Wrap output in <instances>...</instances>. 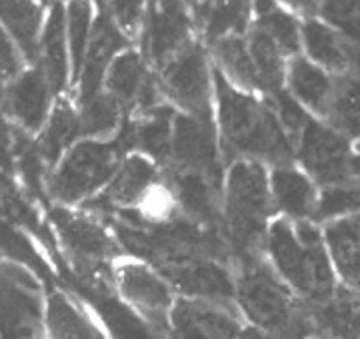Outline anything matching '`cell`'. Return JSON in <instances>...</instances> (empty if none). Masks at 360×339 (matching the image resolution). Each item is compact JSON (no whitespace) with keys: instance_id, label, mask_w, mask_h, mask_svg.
<instances>
[{"instance_id":"40","label":"cell","mask_w":360,"mask_h":339,"mask_svg":"<svg viewBox=\"0 0 360 339\" xmlns=\"http://www.w3.org/2000/svg\"><path fill=\"white\" fill-rule=\"evenodd\" d=\"M284 6L290 8L302 18H316L319 8H321V0H283Z\"/></svg>"},{"instance_id":"16","label":"cell","mask_w":360,"mask_h":339,"mask_svg":"<svg viewBox=\"0 0 360 339\" xmlns=\"http://www.w3.org/2000/svg\"><path fill=\"white\" fill-rule=\"evenodd\" d=\"M160 169H162V179L176 201L180 215L205 227L220 229L224 181L198 171L174 169V167H160Z\"/></svg>"},{"instance_id":"12","label":"cell","mask_w":360,"mask_h":339,"mask_svg":"<svg viewBox=\"0 0 360 339\" xmlns=\"http://www.w3.org/2000/svg\"><path fill=\"white\" fill-rule=\"evenodd\" d=\"M179 297L220 303L236 309V271L232 261L194 255L158 269ZM238 312V309H236Z\"/></svg>"},{"instance_id":"22","label":"cell","mask_w":360,"mask_h":339,"mask_svg":"<svg viewBox=\"0 0 360 339\" xmlns=\"http://www.w3.org/2000/svg\"><path fill=\"white\" fill-rule=\"evenodd\" d=\"M270 193L276 213L290 221H314L321 187L296 165L270 169Z\"/></svg>"},{"instance_id":"11","label":"cell","mask_w":360,"mask_h":339,"mask_svg":"<svg viewBox=\"0 0 360 339\" xmlns=\"http://www.w3.org/2000/svg\"><path fill=\"white\" fill-rule=\"evenodd\" d=\"M193 18L186 0H146L141 25V52L148 65L162 68L193 42Z\"/></svg>"},{"instance_id":"44","label":"cell","mask_w":360,"mask_h":339,"mask_svg":"<svg viewBox=\"0 0 360 339\" xmlns=\"http://www.w3.org/2000/svg\"><path fill=\"white\" fill-rule=\"evenodd\" d=\"M90 2H94V4H98V6H101V8H104V6H106V2H108V0H90Z\"/></svg>"},{"instance_id":"41","label":"cell","mask_w":360,"mask_h":339,"mask_svg":"<svg viewBox=\"0 0 360 339\" xmlns=\"http://www.w3.org/2000/svg\"><path fill=\"white\" fill-rule=\"evenodd\" d=\"M191 14H193V20L198 25V28H202L210 13V6H212V0H186Z\"/></svg>"},{"instance_id":"48","label":"cell","mask_w":360,"mask_h":339,"mask_svg":"<svg viewBox=\"0 0 360 339\" xmlns=\"http://www.w3.org/2000/svg\"><path fill=\"white\" fill-rule=\"evenodd\" d=\"M39 339H44V338H39Z\"/></svg>"},{"instance_id":"13","label":"cell","mask_w":360,"mask_h":339,"mask_svg":"<svg viewBox=\"0 0 360 339\" xmlns=\"http://www.w3.org/2000/svg\"><path fill=\"white\" fill-rule=\"evenodd\" d=\"M167 167L206 173L224 181V159L220 149L217 118L176 113Z\"/></svg>"},{"instance_id":"47","label":"cell","mask_w":360,"mask_h":339,"mask_svg":"<svg viewBox=\"0 0 360 339\" xmlns=\"http://www.w3.org/2000/svg\"><path fill=\"white\" fill-rule=\"evenodd\" d=\"M356 149H360V139H359V143H356Z\"/></svg>"},{"instance_id":"20","label":"cell","mask_w":360,"mask_h":339,"mask_svg":"<svg viewBox=\"0 0 360 339\" xmlns=\"http://www.w3.org/2000/svg\"><path fill=\"white\" fill-rule=\"evenodd\" d=\"M44 339H106L103 327L75 293L49 287L42 307Z\"/></svg>"},{"instance_id":"33","label":"cell","mask_w":360,"mask_h":339,"mask_svg":"<svg viewBox=\"0 0 360 339\" xmlns=\"http://www.w3.org/2000/svg\"><path fill=\"white\" fill-rule=\"evenodd\" d=\"M246 42H248V51H250V56H252L255 66H257L262 92L269 97V94L283 91L284 82H286V68H288L290 58H286L284 52L264 32H260L252 25L248 30Z\"/></svg>"},{"instance_id":"36","label":"cell","mask_w":360,"mask_h":339,"mask_svg":"<svg viewBox=\"0 0 360 339\" xmlns=\"http://www.w3.org/2000/svg\"><path fill=\"white\" fill-rule=\"evenodd\" d=\"M352 213H360V185L350 179V181L321 187L314 221L324 225Z\"/></svg>"},{"instance_id":"6","label":"cell","mask_w":360,"mask_h":339,"mask_svg":"<svg viewBox=\"0 0 360 339\" xmlns=\"http://www.w3.org/2000/svg\"><path fill=\"white\" fill-rule=\"evenodd\" d=\"M129 155L120 137L112 141L80 139L49 175V195L63 207H78L101 195Z\"/></svg>"},{"instance_id":"29","label":"cell","mask_w":360,"mask_h":339,"mask_svg":"<svg viewBox=\"0 0 360 339\" xmlns=\"http://www.w3.org/2000/svg\"><path fill=\"white\" fill-rule=\"evenodd\" d=\"M210 49H212L217 68L232 87L250 92V94L258 91L262 92L257 66H255V61L250 56L248 42H246L245 37H238V35L222 37V39L210 42Z\"/></svg>"},{"instance_id":"45","label":"cell","mask_w":360,"mask_h":339,"mask_svg":"<svg viewBox=\"0 0 360 339\" xmlns=\"http://www.w3.org/2000/svg\"><path fill=\"white\" fill-rule=\"evenodd\" d=\"M309 339H328V338H324V335H321V333H312Z\"/></svg>"},{"instance_id":"1","label":"cell","mask_w":360,"mask_h":339,"mask_svg":"<svg viewBox=\"0 0 360 339\" xmlns=\"http://www.w3.org/2000/svg\"><path fill=\"white\" fill-rule=\"evenodd\" d=\"M212 77L222 159L229 165L240 159H250L270 165V169L295 165V143L270 104L232 87L217 66L212 68Z\"/></svg>"},{"instance_id":"18","label":"cell","mask_w":360,"mask_h":339,"mask_svg":"<svg viewBox=\"0 0 360 339\" xmlns=\"http://www.w3.org/2000/svg\"><path fill=\"white\" fill-rule=\"evenodd\" d=\"M176 113L179 111L172 104L160 103L142 113L130 115V121L124 123L118 137L129 153H141L155 161L156 165L167 167Z\"/></svg>"},{"instance_id":"38","label":"cell","mask_w":360,"mask_h":339,"mask_svg":"<svg viewBox=\"0 0 360 339\" xmlns=\"http://www.w3.org/2000/svg\"><path fill=\"white\" fill-rule=\"evenodd\" d=\"M25 54L14 39L0 26V82L11 85L14 78L25 73Z\"/></svg>"},{"instance_id":"35","label":"cell","mask_w":360,"mask_h":339,"mask_svg":"<svg viewBox=\"0 0 360 339\" xmlns=\"http://www.w3.org/2000/svg\"><path fill=\"white\" fill-rule=\"evenodd\" d=\"M94 23H96L94 20V2H90V0H68V4H66V35H68L72 82H78V77H80Z\"/></svg>"},{"instance_id":"14","label":"cell","mask_w":360,"mask_h":339,"mask_svg":"<svg viewBox=\"0 0 360 339\" xmlns=\"http://www.w3.org/2000/svg\"><path fill=\"white\" fill-rule=\"evenodd\" d=\"M162 181V169L141 153H129L122 159L115 177L104 187L101 195L90 199L80 207L101 211L103 217H112L118 213H134L144 205L156 187Z\"/></svg>"},{"instance_id":"46","label":"cell","mask_w":360,"mask_h":339,"mask_svg":"<svg viewBox=\"0 0 360 339\" xmlns=\"http://www.w3.org/2000/svg\"><path fill=\"white\" fill-rule=\"evenodd\" d=\"M40 2H42V4H46V2H52V0H40Z\"/></svg>"},{"instance_id":"37","label":"cell","mask_w":360,"mask_h":339,"mask_svg":"<svg viewBox=\"0 0 360 339\" xmlns=\"http://www.w3.org/2000/svg\"><path fill=\"white\" fill-rule=\"evenodd\" d=\"M316 18L360 44V0H321Z\"/></svg>"},{"instance_id":"27","label":"cell","mask_w":360,"mask_h":339,"mask_svg":"<svg viewBox=\"0 0 360 339\" xmlns=\"http://www.w3.org/2000/svg\"><path fill=\"white\" fill-rule=\"evenodd\" d=\"M77 141H80L78 109L68 99H60L54 103L51 117L34 141V149L44 169H54Z\"/></svg>"},{"instance_id":"30","label":"cell","mask_w":360,"mask_h":339,"mask_svg":"<svg viewBox=\"0 0 360 339\" xmlns=\"http://www.w3.org/2000/svg\"><path fill=\"white\" fill-rule=\"evenodd\" d=\"M252 26L264 32L286 58L300 54L302 49V23L295 14L283 8L276 0H255Z\"/></svg>"},{"instance_id":"15","label":"cell","mask_w":360,"mask_h":339,"mask_svg":"<svg viewBox=\"0 0 360 339\" xmlns=\"http://www.w3.org/2000/svg\"><path fill=\"white\" fill-rule=\"evenodd\" d=\"M245 321L234 307L179 297L170 315L172 339H240Z\"/></svg>"},{"instance_id":"2","label":"cell","mask_w":360,"mask_h":339,"mask_svg":"<svg viewBox=\"0 0 360 339\" xmlns=\"http://www.w3.org/2000/svg\"><path fill=\"white\" fill-rule=\"evenodd\" d=\"M236 309L246 326L274 339H309L316 333L310 307L272 269L264 253L234 261Z\"/></svg>"},{"instance_id":"24","label":"cell","mask_w":360,"mask_h":339,"mask_svg":"<svg viewBox=\"0 0 360 339\" xmlns=\"http://www.w3.org/2000/svg\"><path fill=\"white\" fill-rule=\"evenodd\" d=\"M316 333L328 339H360V291L340 285L310 307Z\"/></svg>"},{"instance_id":"9","label":"cell","mask_w":360,"mask_h":339,"mask_svg":"<svg viewBox=\"0 0 360 339\" xmlns=\"http://www.w3.org/2000/svg\"><path fill=\"white\" fill-rule=\"evenodd\" d=\"M296 163L319 187L350 181L356 144L321 118H310L295 143Z\"/></svg>"},{"instance_id":"23","label":"cell","mask_w":360,"mask_h":339,"mask_svg":"<svg viewBox=\"0 0 360 339\" xmlns=\"http://www.w3.org/2000/svg\"><path fill=\"white\" fill-rule=\"evenodd\" d=\"M37 61L51 85L52 92L60 94L66 89V80L70 73V51L66 35V8L58 0L52 2L51 13L42 26Z\"/></svg>"},{"instance_id":"5","label":"cell","mask_w":360,"mask_h":339,"mask_svg":"<svg viewBox=\"0 0 360 339\" xmlns=\"http://www.w3.org/2000/svg\"><path fill=\"white\" fill-rule=\"evenodd\" d=\"M51 221L77 281H112V265L124 253L115 231L89 209H52Z\"/></svg>"},{"instance_id":"28","label":"cell","mask_w":360,"mask_h":339,"mask_svg":"<svg viewBox=\"0 0 360 339\" xmlns=\"http://www.w3.org/2000/svg\"><path fill=\"white\" fill-rule=\"evenodd\" d=\"M0 26L13 37L25 58L37 61L44 26L39 0H0Z\"/></svg>"},{"instance_id":"19","label":"cell","mask_w":360,"mask_h":339,"mask_svg":"<svg viewBox=\"0 0 360 339\" xmlns=\"http://www.w3.org/2000/svg\"><path fill=\"white\" fill-rule=\"evenodd\" d=\"M129 39L116 26L108 11H104L92 28L89 51L84 56V65L78 77V103H86L96 97L104 87V77L116 56L127 51Z\"/></svg>"},{"instance_id":"42","label":"cell","mask_w":360,"mask_h":339,"mask_svg":"<svg viewBox=\"0 0 360 339\" xmlns=\"http://www.w3.org/2000/svg\"><path fill=\"white\" fill-rule=\"evenodd\" d=\"M350 179L360 185V149L354 151V156H352V165H350Z\"/></svg>"},{"instance_id":"43","label":"cell","mask_w":360,"mask_h":339,"mask_svg":"<svg viewBox=\"0 0 360 339\" xmlns=\"http://www.w3.org/2000/svg\"><path fill=\"white\" fill-rule=\"evenodd\" d=\"M240 339H274V338H270V335H266V333H262V331H258V329H255V327L246 326L245 323Z\"/></svg>"},{"instance_id":"3","label":"cell","mask_w":360,"mask_h":339,"mask_svg":"<svg viewBox=\"0 0 360 339\" xmlns=\"http://www.w3.org/2000/svg\"><path fill=\"white\" fill-rule=\"evenodd\" d=\"M262 253L309 307L326 300L340 285L321 223L274 217L264 237Z\"/></svg>"},{"instance_id":"39","label":"cell","mask_w":360,"mask_h":339,"mask_svg":"<svg viewBox=\"0 0 360 339\" xmlns=\"http://www.w3.org/2000/svg\"><path fill=\"white\" fill-rule=\"evenodd\" d=\"M18 144V130L8 118L0 115V173L13 169Z\"/></svg>"},{"instance_id":"17","label":"cell","mask_w":360,"mask_h":339,"mask_svg":"<svg viewBox=\"0 0 360 339\" xmlns=\"http://www.w3.org/2000/svg\"><path fill=\"white\" fill-rule=\"evenodd\" d=\"M52 89L44 73L32 66L14 78L2 94V106L16 129L39 135L52 111Z\"/></svg>"},{"instance_id":"25","label":"cell","mask_w":360,"mask_h":339,"mask_svg":"<svg viewBox=\"0 0 360 339\" xmlns=\"http://www.w3.org/2000/svg\"><path fill=\"white\" fill-rule=\"evenodd\" d=\"M335 75L314 65L304 54H296L286 68V91L295 97L314 118H324L335 89Z\"/></svg>"},{"instance_id":"34","label":"cell","mask_w":360,"mask_h":339,"mask_svg":"<svg viewBox=\"0 0 360 339\" xmlns=\"http://www.w3.org/2000/svg\"><path fill=\"white\" fill-rule=\"evenodd\" d=\"M255 0H212L210 13L202 32L206 42H214L222 37L238 35L245 37L252 25Z\"/></svg>"},{"instance_id":"7","label":"cell","mask_w":360,"mask_h":339,"mask_svg":"<svg viewBox=\"0 0 360 339\" xmlns=\"http://www.w3.org/2000/svg\"><path fill=\"white\" fill-rule=\"evenodd\" d=\"M112 287L134 312L170 333V315L179 293L156 267L132 255H122L112 265Z\"/></svg>"},{"instance_id":"31","label":"cell","mask_w":360,"mask_h":339,"mask_svg":"<svg viewBox=\"0 0 360 339\" xmlns=\"http://www.w3.org/2000/svg\"><path fill=\"white\" fill-rule=\"evenodd\" d=\"M328 127L338 130L356 144L360 139V73L335 78L333 97L322 118Z\"/></svg>"},{"instance_id":"10","label":"cell","mask_w":360,"mask_h":339,"mask_svg":"<svg viewBox=\"0 0 360 339\" xmlns=\"http://www.w3.org/2000/svg\"><path fill=\"white\" fill-rule=\"evenodd\" d=\"M70 293L82 301L103 327L106 339H172L168 331L153 326L134 312L112 287V281H77Z\"/></svg>"},{"instance_id":"4","label":"cell","mask_w":360,"mask_h":339,"mask_svg":"<svg viewBox=\"0 0 360 339\" xmlns=\"http://www.w3.org/2000/svg\"><path fill=\"white\" fill-rule=\"evenodd\" d=\"M266 165L240 159L229 165L222 187V237L234 261L262 253L269 225L274 219Z\"/></svg>"},{"instance_id":"32","label":"cell","mask_w":360,"mask_h":339,"mask_svg":"<svg viewBox=\"0 0 360 339\" xmlns=\"http://www.w3.org/2000/svg\"><path fill=\"white\" fill-rule=\"evenodd\" d=\"M124 115L127 111L122 109V104L116 103L108 92L101 91L86 103H80V139L112 141L124 127Z\"/></svg>"},{"instance_id":"8","label":"cell","mask_w":360,"mask_h":339,"mask_svg":"<svg viewBox=\"0 0 360 339\" xmlns=\"http://www.w3.org/2000/svg\"><path fill=\"white\" fill-rule=\"evenodd\" d=\"M158 73L160 91L182 113L200 118H214V77L210 73L202 44L196 40L188 42Z\"/></svg>"},{"instance_id":"26","label":"cell","mask_w":360,"mask_h":339,"mask_svg":"<svg viewBox=\"0 0 360 339\" xmlns=\"http://www.w3.org/2000/svg\"><path fill=\"white\" fill-rule=\"evenodd\" d=\"M338 283L360 291V213L322 225Z\"/></svg>"},{"instance_id":"21","label":"cell","mask_w":360,"mask_h":339,"mask_svg":"<svg viewBox=\"0 0 360 339\" xmlns=\"http://www.w3.org/2000/svg\"><path fill=\"white\" fill-rule=\"evenodd\" d=\"M302 49L307 58L335 77L360 73V44L342 37L321 18L302 20Z\"/></svg>"}]
</instances>
